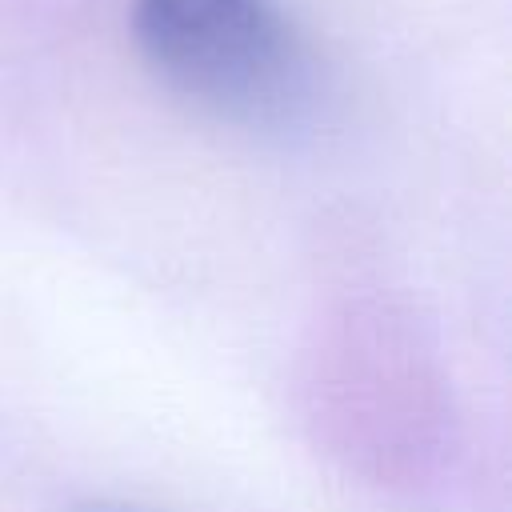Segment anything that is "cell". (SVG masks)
I'll use <instances>...</instances> for the list:
<instances>
[{"label": "cell", "instance_id": "obj_2", "mask_svg": "<svg viewBox=\"0 0 512 512\" xmlns=\"http://www.w3.org/2000/svg\"><path fill=\"white\" fill-rule=\"evenodd\" d=\"M72 512H156V508H144V504H132V500H84L76 504Z\"/></svg>", "mask_w": 512, "mask_h": 512}, {"label": "cell", "instance_id": "obj_1", "mask_svg": "<svg viewBox=\"0 0 512 512\" xmlns=\"http://www.w3.org/2000/svg\"><path fill=\"white\" fill-rule=\"evenodd\" d=\"M132 40L164 84L248 128H288L316 100L312 52L276 0H132Z\"/></svg>", "mask_w": 512, "mask_h": 512}]
</instances>
